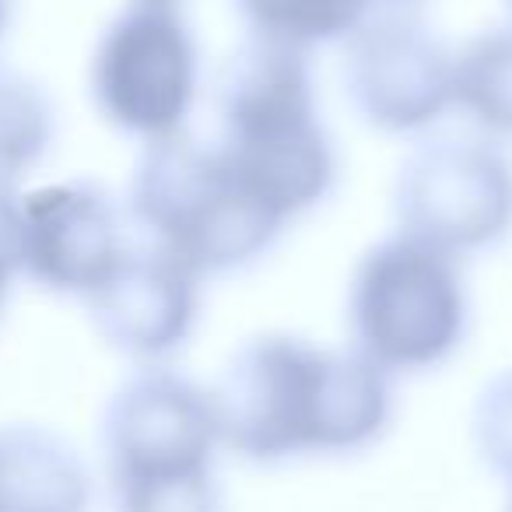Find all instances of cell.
I'll list each match as a JSON object with an SVG mask.
<instances>
[{
  "instance_id": "obj_1",
  "label": "cell",
  "mask_w": 512,
  "mask_h": 512,
  "mask_svg": "<svg viewBox=\"0 0 512 512\" xmlns=\"http://www.w3.org/2000/svg\"><path fill=\"white\" fill-rule=\"evenodd\" d=\"M221 446L249 463L344 456L390 428V376L358 351L292 334L246 341L211 390Z\"/></svg>"
},
{
  "instance_id": "obj_2",
  "label": "cell",
  "mask_w": 512,
  "mask_h": 512,
  "mask_svg": "<svg viewBox=\"0 0 512 512\" xmlns=\"http://www.w3.org/2000/svg\"><path fill=\"white\" fill-rule=\"evenodd\" d=\"M214 113L221 162L281 225L330 197L337 151L306 53L246 39L221 67Z\"/></svg>"
},
{
  "instance_id": "obj_3",
  "label": "cell",
  "mask_w": 512,
  "mask_h": 512,
  "mask_svg": "<svg viewBox=\"0 0 512 512\" xmlns=\"http://www.w3.org/2000/svg\"><path fill=\"white\" fill-rule=\"evenodd\" d=\"M211 390L141 365L102 414V467L116 512H221Z\"/></svg>"
},
{
  "instance_id": "obj_4",
  "label": "cell",
  "mask_w": 512,
  "mask_h": 512,
  "mask_svg": "<svg viewBox=\"0 0 512 512\" xmlns=\"http://www.w3.org/2000/svg\"><path fill=\"white\" fill-rule=\"evenodd\" d=\"M127 221L200 278L253 264L285 228L232 176L214 144L190 134L144 144Z\"/></svg>"
},
{
  "instance_id": "obj_5",
  "label": "cell",
  "mask_w": 512,
  "mask_h": 512,
  "mask_svg": "<svg viewBox=\"0 0 512 512\" xmlns=\"http://www.w3.org/2000/svg\"><path fill=\"white\" fill-rule=\"evenodd\" d=\"M351 351L386 376H414L453 358L470 327L460 260L397 232L358 260L348 285Z\"/></svg>"
},
{
  "instance_id": "obj_6",
  "label": "cell",
  "mask_w": 512,
  "mask_h": 512,
  "mask_svg": "<svg viewBox=\"0 0 512 512\" xmlns=\"http://www.w3.org/2000/svg\"><path fill=\"white\" fill-rule=\"evenodd\" d=\"M88 88L102 120L141 144L186 134L200 53L179 4L130 0L95 43Z\"/></svg>"
},
{
  "instance_id": "obj_7",
  "label": "cell",
  "mask_w": 512,
  "mask_h": 512,
  "mask_svg": "<svg viewBox=\"0 0 512 512\" xmlns=\"http://www.w3.org/2000/svg\"><path fill=\"white\" fill-rule=\"evenodd\" d=\"M397 232L446 256L481 253L512 228V162L481 134L432 137L411 151L393 190Z\"/></svg>"
},
{
  "instance_id": "obj_8",
  "label": "cell",
  "mask_w": 512,
  "mask_h": 512,
  "mask_svg": "<svg viewBox=\"0 0 512 512\" xmlns=\"http://www.w3.org/2000/svg\"><path fill=\"white\" fill-rule=\"evenodd\" d=\"M344 92L383 134H425L453 109V50L411 8H379L344 43Z\"/></svg>"
},
{
  "instance_id": "obj_9",
  "label": "cell",
  "mask_w": 512,
  "mask_h": 512,
  "mask_svg": "<svg viewBox=\"0 0 512 512\" xmlns=\"http://www.w3.org/2000/svg\"><path fill=\"white\" fill-rule=\"evenodd\" d=\"M134 246L127 214L85 179L39 186L15 200L18 274L53 295L85 302Z\"/></svg>"
},
{
  "instance_id": "obj_10",
  "label": "cell",
  "mask_w": 512,
  "mask_h": 512,
  "mask_svg": "<svg viewBox=\"0 0 512 512\" xmlns=\"http://www.w3.org/2000/svg\"><path fill=\"white\" fill-rule=\"evenodd\" d=\"M200 281L176 256L141 239L85 306L113 351L137 365H165L197 327Z\"/></svg>"
},
{
  "instance_id": "obj_11",
  "label": "cell",
  "mask_w": 512,
  "mask_h": 512,
  "mask_svg": "<svg viewBox=\"0 0 512 512\" xmlns=\"http://www.w3.org/2000/svg\"><path fill=\"white\" fill-rule=\"evenodd\" d=\"M92 474L78 449L39 425H0V512H88Z\"/></svg>"
},
{
  "instance_id": "obj_12",
  "label": "cell",
  "mask_w": 512,
  "mask_h": 512,
  "mask_svg": "<svg viewBox=\"0 0 512 512\" xmlns=\"http://www.w3.org/2000/svg\"><path fill=\"white\" fill-rule=\"evenodd\" d=\"M249 39L306 53L348 43L379 11V0H232Z\"/></svg>"
},
{
  "instance_id": "obj_13",
  "label": "cell",
  "mask_w": 512,
  "mask_h": 512,
  "mask_svg": "<svg viewBox=\"0 0 512 512\" xmlns=\"http://www.w3.org/2000/svg\"><path fill=\"white\" fill-rule=\"evenodd\" d=\"M453 109L488 141L512 137V25H498L453 53Z\"/></svg>"
},
{
  "instance_id": "obj_14",
  "label": "cell",
  "mask_w": 512,
  "mask_h": 512,
  "mask_svg": "<svg viewBox=\"0 0 512 512\" xmlns=\"http://www.w3.org/2000/svg\"><path fill=\"white\" fill-rule=\"evenodd\" d=\"M57 120L46 92L25 74L0 67V190H18L50 151Z\"/></svg>"
},
{
  "instance_id": "obj_15",
  "label": "cell",
  "mask_w": 512,
  "mask_h": 512,
  "mask_svg": "<svg viewBox=\"0 0 512 512\" xmlns=\"http://www.w3.org/2000/svg\"><path fill=\"white\" fill-rule=\"evenodd\" d=\"M474 442L484 463L512 488V372L484 386L474 407Z\"/></svg>"
},
{
  "instance_id": "obj_16",
  "label": "cell",
  "mask_w": 512,
  "mask_h": 512,
  "mask_svg": "<svg viewBox=\"0 0 512 512\" xmlns=\"http://www.w3.org/2000/svg\"><path fill=\"white\" fill-rule=\"evenodd\" d=\"M15 200H18V190H0V313H4V306H8L11 285H15V278H18Z\"/></svg>"
},
{
  "instance_id": "obj_17",
  "label": "cell",
  "mask_w": 512,
  "mask_h": 512,
  "mask_svg": "<svg viewBox=\"0 0 512 512\" xmlns=\"http://www.w3.org/2000/svg\"><path fill=\"white\" fill-rule=\"evenodd\" d=\"M11 15H15V0H0V39L8 36V29H11Z\"/></svg>"
},
{
  "instance_id": "obj_18",
  "label": "cell",
  "mask_w": 512,
  "mask_h": 512,
  "mask_svg": "<svg viewBox=\"0 0 512 512\" xmlns=\"http://www.w3.org/2000/svg\"><path fill=\"white\" fill-rule=\"evenodd\" d=\"M418 0H379V8H411Z\"/></svg>"
},
{
  "instance_id": "obj_19",
  "label": "cell",
  "mask_w": 512,
  "mask_h": 512,
  "mask_svg": "<svg viewBox=\"0 0 512 512\" xmlns=\"http://www.w3.org/2000/svg\"><path fill=\"white\" fill-rule=\"evenodd\" d=\"M165 4H179V0H165Z\"/></svg>"
},
{
  "instance_id": "obj_20",
  "label": "cell",
  "mask_w": 512,
  "mask_h": 512,
  "mask_svg": "<svg viewBox=\"0 0 512 512\" xmlns=\"http://www.w3.org/2000/svg\"><path fill=\"white\" fill-rule=\"evenodd\" d=\"M509 512H512V502H509Z\"/></svg>"
},
{
  "instance_id": "obj_21",
  "label": "cell",
  "mask_w": 512,
  "mask_h": 512,
  "mask_svg": "<svg viewBox=\"0 0 512 512\" xmlns=\"http://www.w3.org/2000/svg\"><path fill=\"white\" fill-rule=\"evenodd\" d=\"M509 4H512V0H509Z\"/></svg>"
}]
</instances>
